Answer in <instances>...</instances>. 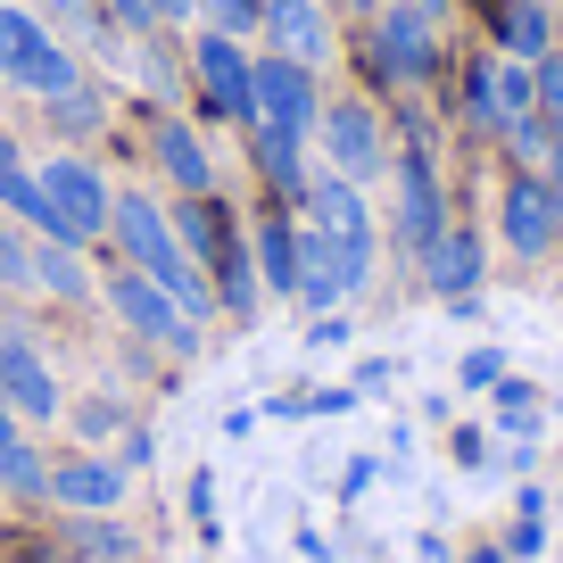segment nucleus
<instances>
[{"mask_svg":"<svg viewBox=\"0 0 563 563\" xmlns=\"http://www.w3.org/2000/svg\"><path fill=\"white\" fill-rule=\"evenodd\" d=\"M34 183H42V199H51V232L42 241H58V249H91V241H108V183H100V166L91 158H51V166H34Z\"/></svg>","mask_w":563,"mask_h":563,"instance_id":"1","label":"nucleus"},{"mask_svg":"<svg viewBox=\"0 0 563 563\" xmlns=\"http://www.w3.org/2000/svg\"><path fill=\"white\" fill-rule=\"evenodd\" d=\"M365 67L382 75V84H431V75H440V18L389 0L382 18H373V34H365Z\"/></svg>","mask_w":563,"mask_h":563,"instance_id":"2","label":"nucleus"},{"mask_svg":"<svg viewBox=\"0 0 563 563\" xmlns=\"http://www.w3.org/2000/svg\"><path fill=\"white\" fill-rule=\"evenodd\" d=\"M100 299L117 307V323H124V332H141L150 349H175V356H191V349H199V323L183 316V307L166 299V290L141 274V265H117V274L100 282Z\"/></svg>","mask_w":563,"mask_h":563,"instance_id":"3","label":"nucleus"},{"mask_svg":"<svg viewBox=\"0 0 563 563\" xmlns=\"http://www.w3.org/2000/svg\"><path fill=\"white\" fill-rule=\"evenodd\" d=\"M316 141H323V158H332V175L356 183V191H365V183L389 166V141H382L373 100H332V108L316 117Z\"/></svg>","mask_w":563,"mask_h":563,"instance_id":"4","label":"nucleus"},{"mask_svg":"<svg viewBox=\"0 0 563 563\" xmlns=\"http://www.w3.org/2000/svg\"><path fill=\"white\" fill-rule=\"evenodd\" d=\"M497 241H506L514 257H547V249L563 241V199L547 191L539 175H522V166H514L506 191H497Z\"/></svg>","mask_w":563,"mask_h":563,"instance_id":"5","label":"nucleus"},{"mask_svg":"<svg viewBox=\"0 0 563 563\" xmlns=\"http://www.w3.org/2000/svg\"><path fill=\"white\" fill-rule=\"evenodd\" d=\"M0 406L18 422H58L67 415V389H58L51 356H42L25 332H0Z\"/></svg>","mask_w":563,"mask_h":563,"instance_id":"6","label":"nucleus"},{"mask_svg":"<svg viewBox=\"0 0 563 563\" xmlns=\"http://www.w3.org/2000/svg\"><path fill=\"white\" fill-rule=\"evenodd\" d=\"M307 224L323 232V241L340 249V257L356 265V274H373V216H365V191H356V183H340V175H316L307 183Z\"/></svg>","mask_w":563,"mask_h":563,"instance_id":"7","label":"nucleus"},{"mask_svg":"<svg viewBox=\"0 0 563 563\" xmlns=\"http://www.w3.org/2000/svg\"><path fill=\"white\" fill-rule=\"evenodd\" d=\"M249 84H257V117L249 124H282V133H316L323 100H316V67H299V58L265 51L257 67H249Z\"/></svg>","mask_w":563,"mask_h":563,"instance_id":"8","label":"nucleus"},{"mask_svg":"<svg viewBox=\"0 0 563 563\" xmlns=\"http://www.w3.org/2000/svg\"><path fill=\"white\" fill-rule=\"evenodd\" d=\"M191 67H199V91H208L216 117H232V124L257 117V84H249V67H257V58H249L232 34H216V25H208V34L191 42Z\"/></svg>","mask_w":563,"mask_h":563,"instance_id":"9","label":"nucleus"},{"mask_svg":"<svg viewBox=\"0 0 563 563\" xmlns=\"http://www.w3.org/2000/svg\"><path fill=\"white\" fill-rule=\"evenodd\" d=\"M124 489H133V473L117 456H58L51 464V506H67V514H117Z\"/></svg>","mask_w":563,"mask_h":563,"instance_id":"10","label":"nucleus"},{"mask_svg":"<svg viewBox=\"0 0 563 563\" xmlns=\"http://www.w3.org/2000/svg\"><path fill=\"white\" fill-rule=\"evenodd\" d=\"M440 232H448V208H440V175H431V150L415 141V150L398 158V241L422 257V249L440 241Z\"/></svg>","mask_w":563,"mask_h":563,"instance_id":"11","label":"nucleus"},{"mask_svg":"<svg viewBox=\"0 0 563 563\" xmlns=\"http://www.w3.org/2000/svg\"><path fill=\"white\" fill-rule=\"evenodd\" d=\"M481 274H489V241H481L473 224H448L440 241L422 249V282H431L440 299H473Z\"/></svg>","mask_w":563,"mask_h":563,"instance_id":"12","label":"nucleus"},{"mask_svg":"<svg viewBox=\"0 0 563 563\" xmlns=\"http://www.w3.org/2000/svg\"><path fill=\"white\" fill-rule=\"evenodd\" d=\"M265 42H274L282 58H299V67H323V58H332L323 0H274V9H265Z\"/></svg>","mask_w":563,"mask_h":563,"instance_id":"13","label":"nucleus"},{"mask_svg":"<svg viewBox=\"0 0 563 563\" xmlns=\"http://www.w3.org/2000/svg\"><path fill=\"white\" fill-rule=\"evenodd\" d=\"M0 489H9V497H34V506H51V456L25 440V422L9 415V406H0Z\"/></svg>","mask_w":563,"mask_h":563,"instance_id":"14","label":"nucleus"},{"mask_svg":"<svg viewBox=\"0 0 563 563\" xmlns=\"http://www.w3.org/2000/svg\"><path fill=\"white\" fill-rule=\"evenodd\" d=\"M18 91H34V100H67V91H84V67H75V51L42 25V42L18 58V75H9Z\"/></svg>","mask_w":563,"mask_h":563,"instance_id":"15","label":"nucleus"},{"mask_svg":"<svg viewBox=\"0 0 563 563\" xmlns=\"http://www.w3.org/2000/svg\"><path fill=\"white\" fill-rule=\"evenodd\" d=\"M299 141L307 133H282V124H249V158H257V175L274 183L282 199H307V158H299Z\"/></svg>","mask_w":563,"mask_h":563,"instance_id":"16","label":"nucleus"},{"mask_svg":"<svg viewBox=\"0 0 563 563\" xmlns=\"http://www.w3.org/2000/svg\"><path fill=\"white\" fill-rule=\"evenodd\" d=\"M547 51H555V18H547V0H506V9H497V58L539 67Z\"/></svg>","mask_w":563,"mask_h":563,"instance_id":"17","label":"nucleus"},{"mask_svg":"<svg viewBox=\"0 0 563 563\" xmlns=\"http://www.w3.org/2000/svg\"><path fill=\"white\" fill-rule=\"evenodd\" d=\"M0 208L18 216V224H25V232H34V241H42V232H51V199H42V183H34V166H25V158H18V141H9V133H0Z\"/></svg>","mask_w":563,"mask_h":563,"instance_id":"18","label":"nucleus"},{"mask_svg":"<svg viewBox=\"0 0 563 563\" xmlns=\"http://www.w3.org/2000/svg\"><path fill=\"white\" fill-rule=\"evenodd\" d=\"M158 166H166V183H175L183 199H199V191L216 183V166H208V150H199V133H191V124H175V117L158 124Z\"/></svg>","mask_w":563,"mask_h":563,"instance_id":"19","label":"nucleus"},{"mask_svg":"<svg viewBox=\"0 0 563 563\" xmlns=\"http://www.w3.org/2000/svg\"><path fill=\"white\" fill-rule=\"evenodd\" d=\"M249 257H257V282H265V290H290V299H299V224L265 216L257 241H249Z\"/></svg>","mask_w":563,"mask_h":563,"instance_id":"20","label":"nucleus"},{"mask_svg":"<svg viewBox=\"0 0 563 563\" xmlns=\"http://www.w3.org/2000/svg\"><path fill=\"white\" fill-rule=\"evenodd\" d=\"M216 307H224V316H241V323H257L265 282H257V257H249V241H232L224 257H216Z\"/></svg>","mask_w":563,"mask_h":563,"instance_id":"21","label":"nucleus"},{"mask_svg":"<svg viewBox=\"0 0 563 563\" xmlns=\"http://www.w3.org/2000/svg\"><path fill=\"white\" fill-rule=\"evenodd\" d=\"M175 232H183V249H191V257L208 265V274H216V257L232 249V224H224V208H216L208 191H199V199H183V208H175Z\"/></svg>","mask_w":563,"mask_h":563,"instance_id":"22","label":"nucleus"},{"mask_svg":"<svg viewBox=\"0 0 563 563\" xmlns=\"http://www.w3.org/2000/svg\"><path fill=\"white\" fill-rule=\"evenodd\" d=\"M489 100H497V133L539 117V75H530L522 58H489Z\"/></svg>","mask_w":563,"mask_h":563,"instance_id":"23","label":"nucleus"},{"mask_svg":"<svg viewBox=\"0 0 563 563\" xmlns=\"http://www.w3.org/2000/svg\"><path fill=\"white\" fill-rule=\"evenodd\" d=\"M34 290L42 299H91V274H84V249H58V241H42L34 249Z\"/></svg>","mask_w":563,"mask_h":563,"instance_id":"24","label":"nucleus"},{"mask_svg":"<svg viewBox=\"0 0 563 563\" xmlns=\"http://www.w3.org/2000/svg\"><path fill=\"white\" fill-rule=\"evenodd\" d=\"M42 9H51V25H58V42H100L108 58H117V18H108L100 0H42Z\"/></svg>","mask_w":563,"mask_h":563,"instance_id":"25","label":"nucleus"},{"mask_svg":"<svg viewBox=\"0 0 563 563\" xmlns=\"http://www.w3.org/2000/svg\"><path fill=\"white\" fill-rule=\"evenodd\" d=\"M133 530H124V522H108V514H75V555H91V563H124V555H133Z\"/></svg>","mask_w":563,"mask_h":563,"instance_id":"26","label":"nucleus"},{"mask_svg":"<svg viewBox=\"0 0 563 563\" xmlns=\"http://www.w3.org/2000/svg\"><path fill=\"white\" fill-rule=\"evenodd\" d=\"M58 422H67V431H75L84 448H108V440L124 431V406H117V398H84V406H67Z\"/></svg>","mask_w":563,"mask_h":563,"instance_id":"27","label":"nucleus"},{"mask_svg":"<svg viewBox=\"0 0 563 563\" xmlns=\"http://www.w3.org/2000/svg\"><path fill=\"white\" fill-rule=\"evenodd\" d=\"M497 431H506V440H530V431H539V389L530 382H497Z\"/></svg>","mask_w":563,"mask_h":563,"instance_id":"28","label":"nucleus"},{"mask_svg":"<svg viewBox=\"0 0 563 563\" xmlns=\"http://www.w3.org/2000/svg\"><path fill=\"white\" fill-rule=\"evenodd\" d=\"M34 42H42V25L25 18L18 0H0V84H9V75H18V58L34 51Z\"/></svg>","mask_w":563,"mask_h":563,"instance_id":"29","label":"nucleus"},{"mask_svg":"<svg viewBox=\"0 0 563 563\" xmlns=\"http://www.w3.org/2000/svg\"><path fill=\"white\" fill-rule=\"evenodd\" d=\"M199 18H208L216 34L249 42V34H265V0H199Z\"/></svg>","mask_w":563,"mask_h":563,"instance_id":"30","label":"nucleus"},{"mask_svg":"<svg viewBox=\"0 0 563 563\" xmlns=\"http://www.w3.org/2000/svg\"><path fill=\"white\" fill-rule=\"evenodd\" d=\"M34 232H9L0 224V282H9V290H34Z\"/></svg>","mask_w":563,"mask_h":563,"instance_id":"31","label":"nucleus"},{"mask_svg":"<svg viewBox=\"0 0 563 563\" xmlns=\"http://www.w3.org/2000/svg\"><path fill=\"white\" fill-rule=\"evenodd\" d=\"M464 117H473L481 133H497V100H489V58H473V67H464Z\"/></svg>","mask_w":563,"mask_h":563,"instance_id":"32","label":"nucleus"},{"mask_svg":"<svg viewBox=\"0 0 563 563\" xmlns=\"http://www.w3.org/2000/svg\"><path fill=\"white\" fill-rule=\"evenodd\" d=\"M530 75H539V117H547V124L563 133V51H547V58H539Z\"/></svg>","mask_w":563,"mask_h":563,"instance_id":"33","label":"nucleus"},{"mask_svg":"<svg viewBox=\"0 0 563 563\" xmlns=\"http://www.w3.org/2000/svg\"><path fill=\"white\" fill-rule=\"evenodd\" d=\"M51 117L67 124V133H91V124H100V100H91V84L67 91V100H51Z\"/></svg>","mask_w":563,"mask_h":563,"instance_id":"34","label":"nucleus"},{"mask_svg":"<svg viewBox=\"0 0 563 563\" xmlns=\"http://www.w3.org/2000/svg\"><path fill=\"white\" fill-rule=\"evenodd\" d=\"M506 382V349H473L464 356V389H497Z\"/></svg>","mask_w":563,"mask_h":563,"instance_id":"35","label":"nucleus"},{"mask_svg":"<svg viewBox=\"0 0 563 563\" xmlns=\"http://www.w3.org/2000/svg\"><path fill=\"white\" fill-rule=\"evenodd\" d=\"M100 9L124 25V34H150V25H166V18H158V0H100Z\"/></svg>","mask_w":563,"mask_h":563,"instance_id":"36","label":"nucleus"},{"mask_svg":"<svg viewBox=\"0 0 563 563\" xmlns=\"http://www.w3.org/2000/svg\"><path fill=\"white\" fill-rule=\"evenodd\" d=\"M506 555H514V563L547 555V530H539V514H522V530H514V539H506Z\"/></svg>","mask_w":563,"mask_h":563,"instance_id":"37","label":"nucleus"},{"mask_svg":"<svg viewBox=\"0 0 563 563\" xmlns=\"http://www.w3.org/2000/svg\"><path fill=\"white\" fill-rule=\"evenodd\" d=\"M373 481H382V464H373V456H349V473H340V497H365Z\"/></svg>","mask_w":563,"mask_h":563,"instance_id":"38","label":"nucleus"},{"mask_svg":"<svg viewBox=\"0 0 563 563\" xmlns=\"http://www.w3.org/2000/svg\"><path fill=\"white\" fill-rule=\"evenodd\" d=\"M356 406V389H316V398H307V415H349Z\"/></svg>","mask_w":563,"mask_h":563,"instance_id":"39","label":"nucleus"},{"mask_svg":"<svg viewBox=\"0 0 563 563\" xmlns=\"http://www.w3.org/2000/svg\"><path fill=\"white\" fill-rule=\"evenodd\" d=\"M299 555H307V563H332V555H340V547H332V539H323V530H316V522H307V530H299Z\"/></svg>","mask_w":563,"mask_h":563,"instance_id":"40","label":"nucleus"},{"mask_svg":"<svg viewBox=\"0 0 563 563\" xmlns=\"http://www.w3.org/2000/svg\"><path fill=\"white\" fill-rule=\"evenodd\" d=\"M539 183H547V191H555V199H563V133H555V141H547V166H539Z\"/></svg>","mask_w":563,"mask_h":563,"instance_id":"41","label":"nucleus"},{"mask_svg":"<svg viewBox=\"0 0 563 563\" xmlns=\"http://www.w3.org/2000/svg\"><path fill=\"white\" fill-rule=\"evenodd\" d=\"M340 340H349V316H340V307H332V316H316V349H340Z\"/></svg>","mask_w":563,"mask_h":563,"instance_id":"42","label":"nucleus"},{"mask_svg":"<svg viewBox=\"0 0 563 563\" xmlns=\"http://www.w3.org/2000/svg\"><path fill=\"white\" fill-rule=\"evenodd\" d=\"M415 563H456V547L448 539H415Z\"/></svg>","mask_w":563,"mask_h":563,"instance_id":"43","label":"nucleus"},{"mask_svg":"<svg viewBox=\"0 0 563 563\" xmlns=\"http://www.w3.org/2000/svg\"><path fill=\"white\" fill-rule=\"evenodd\" d=\"M158 18H166V25H183V18H199V0H158Z\"/></svg>","mask_w":563,"mask_h":563,"instance_id":"44","label":"nucleus"},{"mask_svg":"<svg viewBox=\"0 0 563 563\" xmlns=\"http://www.w3.org/2000/svg\"><path fill=\"white\" fill-rule=\"evenodd\" d=\"M464 563H514V555H506V547H481V555H464Z\"/></svg>","mask_w":563,"mask_h":563,"instance_id":"45","label":"nucleus"},{"mask_svg":"<svg viewBox=\"0 0 563 563\" xmlns=\"http://www.w3.org/2000/svg\"><path fill=\"white\" fill-rule=\"evenodd\" d=\"M349 9H356V18H382V9H389V0H349Z\"/></svg>","mask_w":563,"mask_h":563,"instance_id":"46","label":"nucleus"},{"mask_svg":"<svg viewBox=\"0 0 563 563\" xmlns=\"http://www.w3.org/2000/svg\"><path fill=\"white\" fill-rule=\"evenodd\" d=\"M265 9H274V0H265Z\"/></svg>","mask_w":563,"mask_h":563,"instance_id":"47","label":"nucleus"}]
</instances>
